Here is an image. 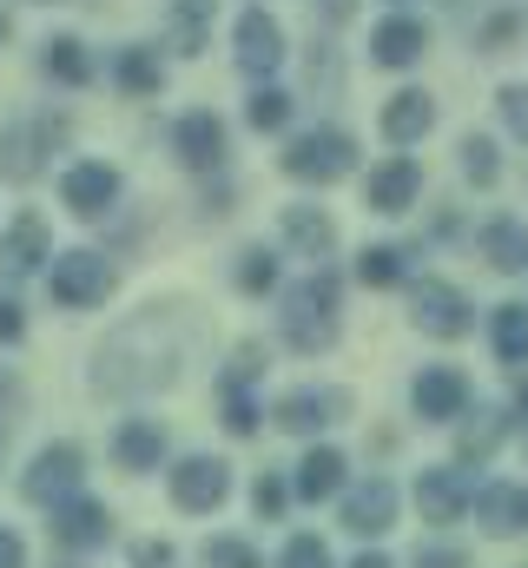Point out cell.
<instances>
[{"mask_svg": "<svg viewBox=\"0 0 528 568\" xmlns=\"http://www.w3.org/2000/svg\"><path fill=\"white\" fill-rule=\"evenodd\" d=\"M232 284H238L245 297H271V291H277V252H271V245H245L238 265H232Z\"/></svg>", "mask_w": 528, "mask_h": 568, "instance_id": "35", "label": "cell"}, {"mask_svg": "<svg viewBox=\"0 0 528 568\" xmlns=\"http://www.w3.org/2000/svg\"><path fill=\"white\" fill-rule=\"evenodd\" d=\"M20 496H27L33 509H60V503H73V496H87V449H80L73 436L47 443V449L27 463V476H20Z\"/></svg>", "mask_w": 528, "mask_h": 568, "instance_id": "6", "label": "cell"}, {"mask_svg": "<svg viewBox=\"0 0 528 568\" xmlns=\"http://www.w3.org/2000/svg\"><path fill=\"white\" fill-rule=\"evenodd\" d=\"M390 7H409V0H390Z\"/></svg>", "mask_w": 528, "mask_h": 568, "instance_id": "51", "label": "cell"}, {"mask_svg": "<svg viewBox=\"0 0 528 568\" xmlns=\"http://www.w3.org/2000/svg\"><path fill=\"white\" fill-rule=\"evenodd\" d=\"M0 47H7V7H0Z\"/></svg>", "mask_w": 528, "mask_h": 568, "instance_id": "50", "label": "cell"}, {"mask_svg": "<svg viewBox=\"0 0 528 568\" xmlns=\"http://www.w3.org/2000/svg\"><path fill=\"white\" fill-rule=\"evenodd\" d=\"M0 568H27V542H20V529H7V523H0Z\"/></svg>", "mask_w": 528, "mask_h": 568, "instance_id": "46", "label": "cell"}, {"mask_svg": "<svg viewBox=\"0 0 528 568\" xmlns=\"http://www.w3.org/2000/svg\"><path fill=\"white\" fill-rule=\"evenodd\" d=\"M264 371H271V351H264L258 337L232 344V357H225V371H219V397H252V384H258Z\"/></svg>", "mask_w": 528, "mask_h": 568, "instance_id": "32", "label": "cell"}, {"mask_svg": "<svg viewBox=\"0 0 528 568\" xmlns=\"http://www.w3.org/2000/svg\"><path fill=\"white\" fill-rule=\"evenodd\" d=\"M509 436H516V410L509 404H469V417L456 424V469L489 463Z\"/></svg>", "mask_w": 528, "mask_h": 568, "instance_id": "20", "label": "cell"}, {"mask_svg": "<svg viewBox=\"0 0 528 568\" xmlns=\"http://www.w3.org/2000/svg\"><path fill=\"white\" fill-rule=\"evenodd\" d=\"M252 503H258V516H264V523H277V516H284V509H291V483H284V476H271V469H264L258 483H252Z\"/></svg>", "mask_w": 528, "mask_h": 568, "instance_id": "42", "label": "cell"}, {"mask_svg": "<svg viewBox=\"0 0 528 568\" xmlns=\"http://www.w3.org/2000/svg\"><path fill=\"white\" fill-rule=\"evenodd\" d=\"M469 404H476V384H469L456 364H423L416 384H409V410H416L423 424H463Z\"/></svg>", "mask_w": 528, "mask_h": 568, "instance_id": "13", "label": "cell"}, {"mask_svg": "<svg viewBox=\"0 0 528 568\" xmlns=\"http://www.w3.org/2000/svg\"><path fill=\"white\" fill-rule=\"evenodd\" d=\"M469 516L483 523V536H528V483H509V476L483 483Z\"/></svg>", "mask_w": 528, "mask_h": 568, "instance_id": "24", "label": "cell"}, {"mask_svg": "<svg viewBox=\"0 0 528 568\" xmlns=\"http://www.w3.org/2000/svg\"><path fill=\"white\" fill-rule=\"evenodd\" d=\"M423 53H429V20H423V13L390 7V13L370 27V60H377L384 73H409Z\"/></svg>", "mask_w": 528, "mask_h": 568, "instance_id": "15", "label": "cell"}, {"mask_svg": "<svg viewBox=\"0 0 528 568\" xmlns=\"http://www.w3.org/2000/svg\"><path fill=\"white\" fill-rule=\"evenodd\" d=\"M27 337V304L13 291H0V344H20Z\"/></svg>", "mask_w": 528, "mask_h": 568, "instance_id": "44", "label": "cell"}, {"mask_svg": "<svg viewBox=\"0 0 528 568\" xmlns=\"http://www.w3.org/2000/svg\"><path fill=\"white\" fill-rule=\"evenodd\" d=\"M516 33H522V13H516V7H496V13L476 27V53H502V47H516Z\"/></svg>", "mask_w": 528, "mask_h": 568, "instance_id": "38", "label": "cell"}, {"mask_svg": "<svg viewBox=\"0 0 528 568\" xmlns=\"http://www.w3.org/2000/svg\"><path fill=\"white\" fill-rule=\"evenodd\" d=\"M113 87L126 93V100H152L159 87H165V60H159V47H145V40H132L113 53Z\"/></svg>", "mask_w": 528, "mask_h": 568, "instance_id": "28", "label": "cell"}, {"mask_svg": "<svg viewBox=\"0 0 528 568\" xmlns=\"http://www.w3.org/2000/svg\"><path fill=\"white\" fill-rule=\"evenodd\" d=\"M416 516L429 523V529H449V523H463L469 509H476V483H469V469H456V463H429V469H416Z\"/></svg>", "mask_w": 528, "mask_h": 568, "instance_id": "11", "label": "cell"}, {"mask_svg": "<svg viewBox=\"0 0 528 568\" xmlns=\"http://www.w3.org/2000/svg\"><path fill=\"white\" fill-rule=\"evenodd\" d=\"M212 20H219V0H172L165 7V47L179 60H199L212 47Z\"/></svg>", "mask_w": 528, "mask_h": 568, "instance_id": "26", "label": "cell"}, {"mask_svg": "<svg viewBox=\"0 0 528 568\" xmlns=\"http://www.w3.org/2000/svg\"><path fill=\"white\" fill-rule=\"evenodd\" d=\"M364 199H370V212H384V219H403V212L423 199V159H416V152H390V159L370 172Z\"/></svg>", "mask_w": 528, "mask_h": 568, "instance_id": "21", "label": "cell"}, {"mask_svg": "<svg viewBox=\"0 0 528 568\" xmlns=\"http://www.w3.org/2000/svg\"><path fill=\"white\" fill-rule=\"evenodd\" d=\"M205 212L219 219V212H232V185L225 179H212V192H205Z\"/></svg>", "mask_w": 528, "mask_h": 568, "instance_id": "47", "label": "cell"}, {"mask_svg": "<svg viewBox=\"0 0 528 568\" xmlns=\"http://www.w3.org/2000/svg\"><path fill=\"white\" fill-rule=\"evenodd\" d=\"M126 562L132 568H179V549H172L165 536H139V542L126 549Z\"/></svg>", "mask_w": 528, "mask_h": 568, "instance_id": "43", "label": "cell"}, {"mask_svg": "<svg viewBox=\"0 0 528 568\" xmlns=\"http://www.w3.org/2000/svg\"><path fill=\"white\" fill-rule=\"evenodd\" d=\"M113 258L106 252H93V245H80V252H53V265H47V291H53V304L60 311H100L106 297H113Z\"/></svg>", "mask_w": 528, "mask_h": 568, "instance_id": "5", "label": "cell"}, {"mask_svg": "<svg viewBox=\"0 0 528 568\" xmlns=\"http://www.w3.org/2000/svg\"><path fill=\"white\" fill-rule=\"evenodd\" d=\"M165 496H172L179 516H219V509L232 503V463L192 449V456H179V463L165 469Z\"/></svg>", "mask_w": 528, "mask_h": 568, "instance_id": "7", "label": "cell"}, {"mask_svg": "<svg viewBox=\"0 0 528 568\" xmlns=\"http://www.w3.org/2000/svg\"><path fill=\"white\" fill-rule=\"evenodd\" d=\"M232 60H238V73L258 80V87H271V73L291 60V40H284V27H277L271 7H245V13L232 20Z\"/></svg>", "mask_w": 528, "mask_h": 568, "instance_id": "9", "label": "cell"}, {"mask_svg": "<svg viewBox=\"0 0 528 568\" xmlns=\"http://www.w3.org/2000/svg\"><path fill=\"white\" fill-rule=\"evenodd\" d=\"M409 324L436 344H456V337L476 331V297L449 278H416L409 284Z\"/></svg>", "mask_w": 528, "mask_h": 568, "instance_id": "8", "label": "cell"}, {"mask_svg": "<svg viewBox=\"0 0 528 568\" xmlns=\"http://www.w3.org/2000/svg\"><path fill=\"white\" fill-rule=\"evenodd\" d=\"M67 140H73V120H67L60 106L20 113V120L0 133V179H7V185H33V179L53 165V152H67Z\"/></svg>", "mask_w": 528, "mask_h": 568, "instance_id": "3", "label": "cell"}, {"mask_svg": "<svg viewBox=\"0 0 528 568\" xmlns=\"http://www.w3.org/2000/svg\"><path fill=\"white\" fill-rule=\"evenodd\" d=\"M409 568H476V556H469L463 542L429 536V542H416V549H409Z\"/></svg>", "mask_w": 528, "mask_h": 568, "instance_id": "39", "label": "cell"}, {"mask_svg": "<svg viewBox=\"0 0 528 568\" xmlns=\"http://www.w3.org/2000/svg\"><path fill=\"white\" fill-rule=\"evenodd\" d=\"M277 245L324 265V258H337V219L324 205H284L277 212Z\"/></svg>", "mask_w": 528, "mask_h": 568, "instance_id": "22", "label": "cell"}, {"mask_svg": "<svg viewBox=\"0 0 528 568\" xmlns=\"http://www.w3.org/2000/svg\"><path fill=\"white\" fill-rule=\"evenodd\" d=\"M13 424H20V377L0 371V436H7Z\"/></svg>", "mask_w": 528, "mask_h": 568, "instance_id": "45", "label": "cell"}, {"mask_svg": "<svg viewBox=\"0 0 528 568\" xmlns=\"http://www.w3.org/2000/svg\"><path fill=\"white\" fill-rule=\"evenodd\" d=\"M40 7H53V0H40Z\"/></svg>", "mask_w": 528, "mask_h": 568, "instance_id": "53", "label": "cell"}, {"mask_svg": "<svg viewBox=\"0 0 528 568\" xmlns=\"http://www.w3.org/2000/svg\"><path fill=\"white\" fill-rule=\"evenodd\" d=\"M409 272H416V252H409V245H390V239H384V245H364V252H357V278L370 284V291H396Z\"/></svg>", "mask_w": 528, "mask_h": 568, "instance_id": "30", "label": "cell"}, {"mask_svg": "<svg viewBox=\"0 0 528 568\" xmlns=\"http://www.w3.org/2000/svg\"><path fill=\"white\" fill-rule=\"evenodd\" d=\"M337 516H344V529H351V536L377 542V536H390V529H396V516H403V496H396L390 476H357V483L337 496Z\"/></svg>", "mask_w": 528, "mask_h": 568, "instance_id": "14", "label": "cell"}, {"mask_svg": "<svg viewBox=\"0 0 528 568\" xmlns=\"http://www.w3.org/2000/svg\"><path fill=\"white\" fill-rule=\"evenodd\" d=\"M219 424H225V436H258V397H219Z\"/></svg>", "mask_w": 528, "mask_h": 568, "instance_id": "40", "label": "cell"}, {"mask_svg": "<svg viewBox=\"0 0 528 568\" xmlns=\"http://www.w3.org/2000/svg\"><path fill=\"white\" fill-rule=\"evenodd\" d=\"M277 172L297 179V185H337L357 172V133L344 126H304L297 140L277 152Z\"/></svg>", "mask_w": 528, "mask_h": 568, "instance_id": "4", "label": "cell"}, {"mask_svg": "<svg viewBox=\"0 0 528 568\" xmlns=\"http://www.w3.org/2000/svg\"><path fill=\"white\" fill-rule=\"evenodd\" d=\"M509 410H516V424H528V384L516 390V404H509Z\"/></svg>", "mask_w": 528, "mask_h": 568, "instance_id": "49", "label": "cell"}, {"mask_svg": "<svg viewBox=\"0 0 528 568\" xmlns=\"http://www.w3.org/2000/svg\"><path fill=\"white\" fill-rule=\"evenodd\" d=\"M47 265H53V225L40 212H13V225L0 239V278L20 284L33 272H47Z\"/></svg>", "mask_w": 528, "mask_h": 568, "instance_id": "16", "label": "cell"}, {"mask_svg": "<svg viewBox=\"0 0 528 568\" xmlns=\"http://www.w3.org/2000/svg\"><path fill=\"white\" fill-rule=\"evenodd\" d=\"M159 463H165V424L159 417H120V429H113V469L152 476Z\"/></svg>", "mask_w": 528, "mask_h": 568, "instance_id": "25", "label": "cell"}, {"mask_svg": "<svg viewBox=\"0 0 528 568\" xmlns=\"http://www.w3.org/2000/svg\"><path fill=\"white\" fill-rule=\"evenodd\" d=\"M205 351V311L185 304V297H159L145 304L139 317L113 324L93 351V397L106 404H132V397H159L185 377V364Z\"/></svg>", "mask_w": 528, "mask_h": 568, "instance_id": "1", "label": "cell"}, {"mask_svg": "<svg viewBox=\"0 0 528 568\" xmlns=\"http://www.w3.org/2000/svg\"><path fill=\"white\" fill-rule=\"evenodd\" d=\"M476 252H483L489 272H528V219L496 212V219L476 232Z\"/></svg>", "mask_w": 528, "mask_h": 568, "instance_id": "27", "label": "cell"}, {"mask_svg": "<svg viewBox=\"0 0 528 568\" xmlns=\"http://www.w3.org/2000/svg\"><path fill=\"white\" fill-rule=\"evenodd\" d=\"M456 159H463V179H469L476 192H489V185L502 179V145L489 140V133H463Z\"/></svg>", "mask_w": 528, "mask_h": 568, "instance_id": "33", "label": "cell"}, {"mask_svg": "<svg viewBox=\"0 0 528 568\" xmlns=\"http://www.w3.org/2000/svg\"><path fill=\"white\" fill-rule=\"evenodd\" d=\"M496 120L509 126V140L528 145V87H502V93H496Z\"/></svg>", "mask_w": 528, "mask_h": 568, "instance_id": "41", "label": "cell"}, {"mask_svg": "<svg viewBox=\"0 0 528 568\" xmlns=\"http://www.w3.org/2000/svg\"><path fill=\"white\" fill-rule=\"evenodd\" d=\"M291 120H297V93H284V87H258L245 100V126L252 133H284Z\"/></svg>", "mask_w": 528, "mask_h": 568, "instance_id": "34", "label": "cell"}, {"mask_svg": "<svg viewBox=\"0 0 528 568\" xmlns=\"http://www.w3.org/2000/svg\"><path fill=\"white\" fill-rule=\"evenodd\" d=\"M357 404H351V390H284L277 397V429L284 436H324L331 424H344Z\"/></svg>", "mask_w": 528, "mask_h": 568, "instance_id": "17", "label": "cell"}, {"mask_svg": "<svg viewBox=\"0 0 528 568\" xmlns=\"http://www.w3.org/2000/svg\"><path fill=\"white\" fill-rule=\"evenodd\" d=\"M60 568H80V562H60Z\"/></svg>", "mask_w": 528, "mask_h": 568, "instance_id": "52", "label": "cell"}, {"mask_svg": "<svg viewBox=\"0 0 528 568\" xmlns=\"http://www.w3.org/2000/svg\"><path fill=\"white\" fill-rule=\"evenodd\" d=\"M199 562H205V568H264V556L245 542V536H212Z\"/></svg>", "mask_w": 528, "mask_h": 568, "instance_id": "37", "label": "cell"}, {"mask_svg": "<svg viewBox=\"0 0 528 568\" xmlns=\"http://www.w3.org/2000/svg\"><path fill=\"white\" fill-rule=\"evenodd\" d=\"M277 337L297 357H324L344 337V278L337 272H311L277 297Z\"/></svg>", "mask_w": 528, "mask_h": 568, "instance_id": "2", "label": "cell"}, {"mask_svg": "<svg viewBox=\"0 0 528 568\" xmlns=\"http://www.w3.org/2000/svg\"><path fill=\"white\" fill-rule=\"evenodd\" d=\"M225 152H232V133L212 106H192L172 120V159L192 172V179H219L225 172Z\"/></svg>", "mask_w": 528, "mask_h": 568, "instance_id": "10", "label": "cell"}, {"mask_svg": "<svg viewBox=\"0 0 528 568\" xmlns=\"http://www.w3.org/2000/svg\"><path fill=\"white\" fill-rule=\"evenodd\" d=\"M53 542H60L67 556H93V549H106V542H113V509H106L100 496H73V503H60V509H53Z\"/></svg>", "mask_w": 528, "mask_h": 568, "instance_id": "19", "label": "cell"}, {"mask_svg": "<svg viewBox=\"0 0 528 568\" xmlns=\"http://www.w3.org/2000/svg\"><path fill=\"white\" fill-rule=\"evenodd\" d=\"M344 489H351V456L337 443H311L291 469V496L297 503H337Z\"/></svg>", "mask_w": 528, "mask_h": 568, "instance_id": "18", "label": "cell"}, {"mask_svg": "<svg viewBox=\"0 0 528 568\" xmlns=\"http://www.w3.org/2000/svg\"><path fill=\"white\" fill-rule=\"evenodd\" d=\"M277 568H337V562H331V542H324V536L297 529V536H284V549H277Z\"/></svg>", "mask_w": 528, "mask_h": 568, "instance_id": "36", "label": "cell"}, {"mask_svg": "<svg viewBox=\"0 0 528 568\" xmlns=\"http://www.w3.org/2000/svg\"><path fill=\"white\" fill-rule=\"evenodd\" d=\"M120 192H126V179H120L113 159H73V165L60 172V205H67L73 219H106V212L120 205Z\"/></svg>", "mask_w": 528, "mask_h": 568, "instance_id": "12", "label": "cell"}, {"mask_svg": "<svg viewBox=\"0 0 528 568\" xmlns=\"http://www.w3.org/2000/svg\"><path fill=\"white\" fill-rule=\"evenodd\" d=\"M93 73H100V60H93V47L80 33H53L47 40V80L53 87H93Z\"/></svg>", "mask_w": 528, "mask_h": 568, "instance_id": "29", "label": "cell"}, {"mask_svg": "<svg viewBox=\"0 0 528 568\" xmlns=\"http://www.w3.org/2000/svg\"><path fill=\"white\" fill-rule=\"evenodd\" d=\"M351 568H396V562L384 556V549H357V556H351Z\"/></svg>", "mask_w": 528, "mask_h": 568, "instance_id": "48", "label": "cell"}, {"mask_svg": "<svg viewBox=\"0 0 528 568\" xmlns=\"http://www.w3.org/2000/svg\"><path fill=\"white\" fill-rule=\"evenodd\" d=\"M489 351L496 364H528V304H496L489 311Z\"/></svg>", "mask_w": 528, "mask_h": 568, "instance_id": "31", "label": "cell"}, {"mask_svg": "<svg viewBox=\"0 0 528 568\" xmlns=\"http://www.w3.org/2000/svg\"><path fill=\"white\" fill-rule=\"evenodd\" d=\"M377 126H384V140L390 152H409V145L429 140V126H436V93L429 87H403L384 100V113H377Z\"/></svg>", "mask_w": 528, "mask_h": 568, "instance_id": "23", "label": "cell"}]
</instances>
